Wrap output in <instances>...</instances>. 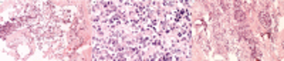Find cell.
<instances>
[{
    "label": "cell",
    "mask_w": 284,
    "mask_h": 61,
    "mask_svg": "<svg viewBox=\"0 0 284 61\" xmlns=\"http://www.w3.org/2000/svg\"><path fill=\"white\" fill-rule=\"evenodd\" d=\"M189 36H191V33H189V30L186 29V27H183V29H180L179 31H178V37H179L180 41H188L189 40Z\"/></svg>",
    "instance_id": "6da1fadb"
},
{
    "label": "cell",
    "mask_w": 284,
    "mask_h": 61,
    "mask_svg": "<svg viewBox=\"0 0 284 61\" xmlns=\"http://www.w3.org/2000/svg\"><path fill=\"white\" fill-rule=\"evenodd\" d=\"M259 18H260V21H261V24H263V26H266V27H269V26H270V16H269L266 12L260 13Z\"/></svg>",
    "instance_id": "7a4b0ae2"
},
{
    "label": "cell",
    "mask_w": 284,
    "mask_h": 61,
    "mask_svg": "<svg viewBox=\"0 0 284 61\" xmlns=\"http://www.w3.org/2000/svg\"><path fill=\"white\" fill-rule=\"evenodd\" d=\"M235 17H236V20H239V21H243V20H244V13L241 12L240 9H237V10H236V13H235Z\"/></svg>",
    "instance_id": "3957f363"
},
{
    "label": "cell",
    "mask_w": 284,
    "mask_h": 61,
    "mask_svg": "<svg viewBox=\"0 0 284 61\" xmlns=\"http://www.w3.org/2000/svg\"><path fill=\"white\" fill-rule=\"evenodd\" d=\"M222 6L224 7V10H226V9H227V3H226V1H222Z\"/></svg>",
    "instance_id": "277c9868"
}]
</instances>
